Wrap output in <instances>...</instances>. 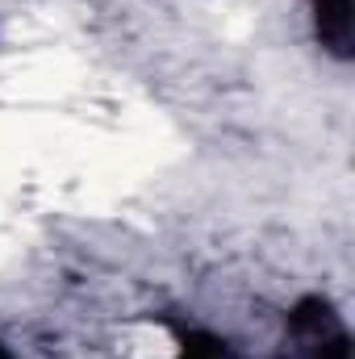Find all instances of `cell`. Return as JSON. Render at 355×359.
<instances>
[{
  "label": "cell",
  "instance_id": "2",
  "mask_svg": "<svg viewBox=\"0 0 355 359\" xmlns=\"http://www.w3.org/2000/svg\"><path fill=\"white\" fill-rule=\"evenodd\" d=\"M314 21H318V38L330 55L347 59L351 55V34H355V17H351V0H314Z\"/></svg>",
  "mask_w": 355,
  "mask_h": 359
},
{
  "label": "cell",
  "instance_id": "3",
  "mask_svg": "<svg viewBox=\"0 0 355 359\" xmlns=\"http://www.w3.org/2000/svg\"><path fill=\"white\" fill-rule=\"evenodd\" d=\"M0 359H8V355H0Z\"/></svg>",
  "mask_w": 355,
  "mask_h": 359
},
{
  "label": "cell",
  "instance_id": "1",
  "mask_svg": "<svg viewBox=\"0 0 355 359\" xmlns=\"http://www.w3.org/2000/svg\"><path fill=\"white\" fill-rule=\"evenodd\" d=\"M284 355L288 359H351L347 347V330L335 318V309L326 301H305L293 322H288V339H284Z\"/></svg>",
  "mask_w": 355,
  "mask_h": 359
}]
</instances>
